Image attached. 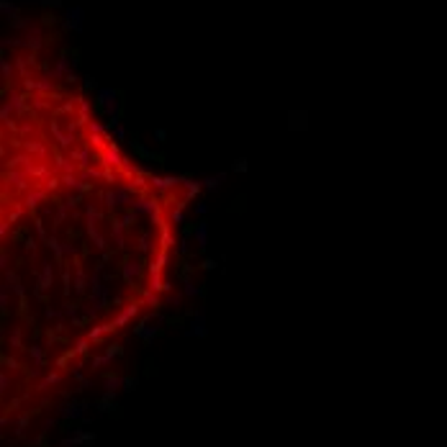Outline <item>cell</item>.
<instances>
[{
	"label": "cell",
	"instance_id": "10",
	"mask_svg": "<svg viewBox=\"0 0 447 447\" xmlns=\"http://www.w3.org/2000/svg\"><path fill=\"white\" fill-rule=\"evenodd\" d=\"M167 260H170L167 250H160V252H154V257H152V262H149V272H152V275H162V270H165Z\"/></svg>",
	"mask_w": 447,
	"mask_h": 447
},
{
	"label": "cell",
	"instance_id": "1",
	"mask_svg": "<svg viewBox=\"0 0 447 447\" xmlns=\"http://www.w3.org/2000/svg\"><path fill=\"white\" fill-rule=\"evenodd\" d=\"M134 196H131V185H118L103 193V203L106 208H118V206H134Z\"/></svg>",
	"mask_w": 447,
	"mask_h": 447
},
{
	"label": "cell",
	"instance_id": "12",
	"mask_svg": "<svg viewBox=\"0 0 447 447\" xmlns=\"http://www.w3.org/2000/svg\"><path fill=\"white\" fill-rule=\"evenodd\" d=\"M139 272H142V265L136 260H126L121 265V275H124L126 283H134L136 278H139Z\"/></svg>",
	"mask_w": 447,
	"mask_h": 447
},
{
	"label": "cell",
	"instance_id": "15",
	"mask_svg": "<svg viewBox=\"0 0 447 447\" xmlns=\"http://www.w3.org/2000/svg\"><path fill=\"white\" fill-rule=\"evenodd\" d=\"M118 388H124V378H118V375H106V380H103V393H106V396H116Z\"/></svg>",
	"mask_w": 447,
	"mask_h": 447
},
{
	"label": "cell",
	"instance_id": "5",
	"mask_svg": "<svg viewBox=\"0 0 447 447\" xmlns=\"http://www.w3.org/2000/svg\"><path fill=\"white\" fill-rule=\"evenodd\" d=\"M188 337H196V340H203V337L208 334V329H206V314L203 311H198L196 316H193V322H190V329L185 332Z\"/></svg>",
	"mask_w": 447,
	"mask_h": 447
},
{
	"label": "cell",
	"instance_id": "19",
	"mask_svg": "<svg viewBox=\"0 0 447 447\" xmlns=\"http://www.w3.org/2000/svg\"><path fill=\"white\" fill-rule=\"evenodd\" d=\"M224 180H226V175H224V172H218V175L203 180V188H206V190H218V188L224 185Z\"/></svg>",
	"mask_w": 447,
	"mask_h": 447
},
{
	"label": "cell",
	"instance_id": "26",
	"mask_svg": "<svg viewBox=\"0 0 447 447\" xmlns=\"http://www.w3.org/2000/svg\"><path fill=\"white\" fill-rule=\"evenodd\" d=\"M111 409H113V396H103V398L98 401V411L100 414H108Z\"/></svg>",
	"mask_w": 447,
	"mask_h": 447
},
{
	"label": "cell",
	"instance_id": "37",
	"mask_svg": "<svg viewBox=\"0 0 447 447\" xmlns=\"http://www.w3.org/2000/svg\"><path fill=\"white\" fill-rule=\"evenodd\" d=\"M196 214H198V216H206V214H208V203H198V206H196Z\"/></svg>",
	"mask_w": 447,
	"mask_h": 447
},
{
	"label": "cell",
	"instance_id": "21",
	"mask_svg": "<svg viewBox=\"0 0 447 447\" xmlns=\"http://www.w3.org/2000/svg\"><path fill=\"white\" fill-rule=\"evenodd\" d=\"M182 296H188V298H196V296H200V288L196 286L190 278H185L182 280Z\"/></svg>",
	"mask_w": 447,
	"mask_h": 447
},
{
	"label": "cell",
	"instance_id": "8",
	"mask_svg": "<svg viewBox=\"0 0 447 447\" xmlns=\"http://www.w3.org/2000/svg\"><path fill=\"white\" fill-rule=\"evenodd\" d=\"M36 283H39V290H49L52 288V283H54L52 262H41V272H39V278H36Z\"/></svg>",
	"mask_w": 447,
	"mask_h": 447
},
{
	"label": "cell",
	"instance_id": "3",
	"mask_svg": "<svg viewBox=\"0 0 447 447\" xmlns=\"http://www.w3.org/2000/svg\"><path fill=\"white\" fill-rule=\"evenodd\" d=\"M154 324V314H149V316H144L139 324L134 326V334L139 337L142 342H152L154 337H157V326H152Z\"/></svg>",
	"mask_w": 447,
	"mask_h": 447
},
{
	"label": "cell",
	"instance_id": "13",
	"mask_svg": "<svg viewBox=\"0 0 447 447\" xmlns=\"http://www.w3.org/2000/svg\"><path fill=\"white\" fill-rule=\"evenodd\" d=\"M196 244H198V250L203 252V250H208V221L203 218V221H198V226H196Z\"/></svg>",
	"mask_w": 447,
	"mask_h": 447
},
{
	"label": "cell",
	"instance_id": "11",
	"mask_svg": "<svg viewBox=\"0 0 447 447\" xmlns=\"http://www.w3.org/2000/svg\"><path fill=\"white\" fill-rule=\"evenodd\" d=\"M182 203H188V200H193L198 193H200V188H203V182H196V180H190V178H185V182H182Z\"/></svg>",
	"mask_w": 447,
	"mask_h": 447
},
{
	"label": "cell",
	"instance_id": "39",
	"mask_svg": "<svg viewBox=\"0 0 447 447\" xmlns=\"http://www.w3.org/2000/svg\"><path fill=\"white\" fill-rule=\"evenodd\" d=\"M3 362H5V365H8V368H11V370H18V362H16L13 358H3Z\"/></svg>",
	"mask_w": 447,
	"mask_h": 447
},
{
	"label": "cell",
	"instance_id": "29",
	"mask_svg": "<svg viewBox=\"0 0 447 447\" xmlns=\"http://www.w3.org/2000/svg\"><path fill=\"white\" fill-rule=\"evenodd\" d=\"M8 290L11 288H8V283H5V286L0 288V308H3V311H8Z\"/></svg>",
	"mask_w": 447,
	"mask_h": 447
},
{
	"label": "cell",
	"instance_id": "28",
	"mask_svg": "<svg viewBox=\"0 0 447 447\" xmlns=\"http://www.w3.org/2000/svg\"><path fill=\"white\" fill-rule=\"evenodd\" d=\"M59 378H62V375H59V373H49V375H47V378H44V380L39 383V388H47V386H54V383H59Z\"/></svg>",
	"mask_w": 447,
	"mask_h": 447
},
{
	"label": "cell",
	"instance_id": "9",
	"mask_svg": "<svg viewBox=\"0 0 447 447\" xmlns=\"http://www.w3.org/2000/svg\"><path fill=\"white\" fill-rule=\"evenodd\" d=\"M85 414H88L85 404H65L59 409V416H65V419H83Z\"/></svg>",
	"mask_w": 447,
	"mask_h": 447
},
{
	"label": "cell",
	"instance_id": "7",
	"mask_svg": "<svg viewBox=\"0 0 447 447\" xmlns=\"http://www.w3.org/2000/svg\"><path fill=\"white\" fill-rule=\"evenodd\" d=\"M131 208H134V211L139 214V216H142V214H147V216H152V218H154V216H157V208H160V206L154 203L152 198H136Z\"/></svg>",
	"mask_w": 447,
	"mask_h": 447
},
{
	"label": "cell",
	"instance_id": "30",
	"mask_svg": "<svg viewBox=\"0 0 447 447\" xmlns=\"http://www.w3.org/2000/svg\"><path fill=\"white\" fill-rule=\"evenodd\" d=\"M29 352H31V358L36 360V365H41V362H44V352H41V347H36V344H34V347H29Z\"/></svg>",
	"mask_w": 447,
	"mask_h": 447
},
{
	"label": "cell",
	"instance_id": "16",
	"mask_svg": "<svg viewBox=\"0 0 447 447\" xmlns=\"http://www.w3.org/2000/svg\"><path fill=\"white\" fill-rule=\"evenodd\" d=\"M157 242H160V239L154 236V232H144V234L139 236V244H136V250H139V252H152V250H154L152 244H157Z\"/></svg>",
	"mask_w": 447,
	"mask_h": 447
},
{
	"label": "cell",
	"instance_id": "14",
	"mask_svg": "<svg viewBox=\"0 0 447 447\" xmlns=\"http://www.w3.org/2000/svg\"><path fill=\"white\" fill-rule=\"evenodd\" d=\"M118 355H121V347H118V344H113V347H108L106 350V355H100V358H95L93 360V370L95 368H103V365H108V362H113Z\"/></svg>",
	"mask_w": 447,
	"mask_h": 447
},
{
	"label": "cell",
	"instance_id": "33",
	"mask_svg": "<svg viewBox=\"0 0 447 447\" xmlns=\"http://www.w3.org/2000/svg\"><path fill=\"white\" fill-rule=\"evenodd\" d=\"M11 344H13V347H21V329H16L11 334Z\"/></svg>",
	"mask_w": 447,
	"mask_h": 447
},
{
	"label": "cell",
	"instance_id": "38",
	"mask_svg": "<svg viewBox=\"0 0 447 447\" xmlns=\"http://www.w3.org/2000/svg\"><path fill=\"white\" fill-rule=\"evenodd\" d=\"M178 252H180V254H185V252H188V236H182V239H180V247H178Z\"/></svg>",
	"mask_w": 447,
	"mask_h": 447
},
{
	"label": "cell",
	"instance_id": "27",
	"mask_svg": "<svg viewBox=\"0 0 447 447\" xmlns=\"http://www.w3.org/2000/svg\"><path fill=\"white\" fill-rule=\"evenodd\" d=\"M142 304H144V306H157V304H160V296L154 293V290H147V293L142 296Z\"/></svg>",
	"mask_w": 447,
	"mask_h": 447
},
{
	"label": "cell",
	"instance_id": "25",
	"mask_svg": "<svg viewBox=\"0 0 447 447\" xmlns=\"http://www.w3.org/2000/svg\"><path fill=\"white\" fill-rule=\"evenodd\" d=\"M39 200H44V190H34V193L26 196V206L36 208V206H39Z\"/></svg>",
	"mask_w": 447,
	"mask_h": 447
},
{
	"label": "cell",
	"instance_id": "24",
	"mask_svg": "<svg viewBox=\"0 0 447 447\" xmlns=\"http://www.w3.org/2000/svg\"><path fill=\"white\" fill-rule=\"evenodd\" d=\"M47 244H49V250H52L54 254H57V260H62V254H65V247L59 244V239H57V236H49V239H47Z\"/></svg>",
	"mask_w": 447,
	"mask_h": 447
},
{
	"label": "cell",
	"instance_id": "2",
	"mask_svg": "<svg viewBox=\"0 0 447 447\" xmlns=\"http://www.w3.org/2000/svg\"><path fill=\"white\" fill-rule=\"evenodd\" d=\"M100 162H103V167H124L126 157H121V149L111 142L106 149H100Z\"/></svg>",
	"mask_w": 447,
	"mask_h": 447
},
{
	"label": "cell",
	"instance_id": "23",
	"mask_svg": "<svg viewBox=\"0 0 447 447\" xmlns=\"http://www.w3.org/2000/svg\"><path fill=\"white\" fill-rule=\"evenodd\" d=\"M118 221H121V224L126 226V229H129V226H134L136 221H139V214H136L134 208H131V211H126V214H124L121 218H118Z\"/></svg>",
	"mask_w": 447,
	"mask_h": 447
},
{
	"label": "cell",
	"instance_id": "4",
	"mask_svg": "<svg viewBox=\"0 0 447 447\" xmlns=\"http://www.w3.org/2000/svg\"><path fill=\"white\" fill-rule=\"evenodd\" d=\"M182 182H185V175H180V178H160V175H152L149 178V185L154 188V190H175V188H180Z\"/></svg>",
	"mask_w": 447,
	"mask_h": 447
},
{
	"label": "cell",
	"instance_id": "34",
	"mask_svg": "<svg viewBox=\"0 0 447 447\" xmlns=\"http://www.w3.org/2000/svg\"><path fill=\"white\" fill-rule=\"evenodd\" d=\"M200 268L211 272V270H216V260H203V262H200Z\"/></svg>",
	"mask_w": 447,
	"mask_h": 447
},
{
	"label": "cell",
	"instance_id": "17",
	"mask_svg": "<svg viewBox=\"0 0 447 447\" xmlns=\"http://www.w3.org/2000/svg\"><path fill=\"white\" fill-rule=\"evenodd\" d=\"M5 283H8V288H11L16 296L26 298V288L21 286V280H18V275H16V272H5Z\"/></svg>",
	"mask_w": 447,
	"mask_h": 447
},
{
	"label": "cell",
	"instance_id": "20",
	"mask_svg": "<svg viewBox=\"0 0 447 447\" xmlns=\"http://www.w3.org/2000/svg\"><path fill=\"white\" fill-rule=\"evenodd\" d=\"M160 247L162 250H170L172 247V234H170V226L167 224L160 226Z\"/></svg>",
	"mask_w": 447,
	"mask_h": 447
},
{
	"label": "cell",
	"instance_id": "40",
	"mask_svg": "<svg viewBox=\"0 0 447 447\" xmlns=\"http://www.w3.org/2000/svg\"><path fill=\"white\" fill-rule=\"evenodd\" d=\"M234 170H236V172H244V170H247V162H244V160L234 162Z\"/></svg>",
	"mask_w": 447,
	"mask_h": 447
},
{
	"label": "cell",
	"instance_id": "22",
	"mask_svg": "<svg viewBox=\"0 0 447 447\" xmlns=\"http://www.w3.org/2000/svg\"><path fill=\"white\" fill-rule=\"evenodd\" d=\"M182 206H185V203H178V206L170 211V224H175V226L182 224V218H185V214H182Z\"/></svg>",
	"mask_w": 447,
	"mask_h": 447
},
{
	"label": "cell",
	"instance_id": "32",
	"mask_svg": "<svg viewBox=\"0 0 447 447\" xmlns=\"http://www.w3.org/2000/svg\"><path fill=\"white\" fill-rule=\"evenodd\" d=\"M134 388H136V378H124V391H129V393H131Z\"/></svg>",
	"mask_w": 447,
	"mask_h": 447
},
{
	"label": "cell",
	"instance_id": "35",
	"mask_svg": "<svg viewBox=\"0 0 447 447\" xmlns=\"http://www.w3.org/2000/svg\"><path fill=\"white\" fill-rule=\"evenodd\" d=\"M62 286H65V290H70V268H65V272H62Z\"/></svg>",
	"mask_w": 447,
	"mask_h": 447
},
{
	"label": "cell",
	"instance_id": "18",
	"mask_svg": "<svg viewBox=\"0 0 447 447\" xmlns=\"http://www.w3.org/2000/svg\"><path fill=\"white\" fill-rule=\"evenodd\" d=\"M172 283L170 280H162V275H152L149 280V290H154V293H162V290H170Z\"/></svg>",
	"mask_w": 447,
	"mask_h": 447
},
{
	"label": "cell",
	"instance_id": "31",
	"mask_svg": "<svg viewBox=\"0 0 447 447\" xmlns=\"http://www.w3.org/2000/svg\"><path fill=\"white\" fill-rule=\"evenodd\" d=\"M88 344H90L88 337H85V340H80V342L75 344V352H77V355H85V352H88Z\"/></svg>",
	"mask_w": 447,
	"mask_h": 447
},
{
	"label": "cell",
	"instance_id": "36",
	"mask_svg": "<svg viewBox=\"0 0 447 447\" xmlns=\"http://www.w3.org/2000/svg\"><path fill=\"white\" fill-rule=\"evenodd\" d=\"M8 386H11V383H8V373H3V375H0V391H8Z\"/></svg>",
	"mask_w": 447,
	"mask_h": 447
},
{
	"label": "cell",
	"instance_id": "6",
	"mask_svg": "<svg viewBox=\"0 0 447 447\" xmlns=\"http://www.w3.org/2000/svg\"><path fill=\"white\" fill-rule=\"evenodd\" d=\"M142 306H144V304H142V301H139V304H129V306H126V308H124V311H121V314H118V316L113 319V324L118 326V329H121V326H126V324H129V322H131V319H134V316H139V311H142Z\"/></svg>",
	"mask_w": 447,
	"mask_h": 447
},
{
	"label": "cell",
	"instance_id": "41",
	"mask_svg": "<svg viewBox=\"0 0 447 447\" xmlns=\"http://www.w3.org/2000/svg\"><path fill=\"white\" fill-rule=\"evenodd\" d=\"M0 268H3V270H8V254H5V252L0 254Z\"/></svg>",
	"mask_w": 447,
	"mask_h": 447
}]
</instances>
